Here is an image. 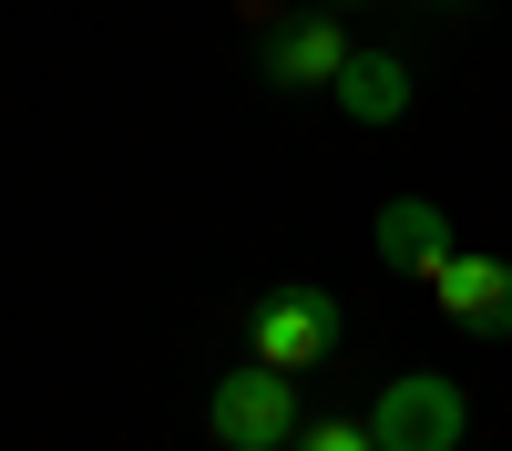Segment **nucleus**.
I'll return each mask as SVG.
<instances>
[{
  "label": "nucleus",
  "instance_id": "obj_8",
  "mask_svg": "<svg viewBox=\"0 0 512 451\" xmlns=\"http://www.w3.org/2000/svg\"><path fill=\"white\" fill-rule=\"evenodd\" d=\"M287 451H379V441H369V421H297Z\"/></svg>",
  "mask_w": 512,
  "mask_h": 451
},
{
  "label": "nucleus",
  "instance_id": "obj_2",
  "mask_svg": "<svg viewBox=\"0 0 512 451\" xmlns=\"http://www.w3.org/2000/svg\"><path fill=\"white\" fill-rule=\"evenodd\" d=\"M369 441L379 451H461L472 441V400H461V380H441V369H400V380L369 400Z\"/></svg>",
  "mask_w": 512,
  "mask_h": 451
},
{
  "label": "nucleus",
  "instance_id": "obj_9",
  "mask_svg": "<svg viewBox=\"0 0 512 451\" xmlns=\"http://www.w3.org/2000/svg\"><path fill=\"white\" fill-rule=\"evenodd\" d=\"M318 11H379V0H318Z\"/></svg>",
  "mask_w": 512,
  "mask_h": 451
},
{
  "label": "nucleus",
  "instance_id": "obj_6",
  "mask_svg": "<svg viewBox=\"0 0 512 451\" xmlns=\"http://www.w3.org/2000/svg\"><path fill=\"white\" fill-rule=\"evenodd\" d=\"M369 246H379V267H400V277H431L441 257H451V216L431 195H390L369 216Z\"/></svg>",
  "mask_w": 512,
  "mask_h": 451
},
{
  "label": "nucleus",
  "instance_id": "obj_7",
  "mask_svg": "<svg viewBox=\"0 0 512 451\" xmlns=\"http://www.w3.org/2000/svg\"><path fill=\"white\" fill-rule=\"evenodd\" d=\"M328 103L379 134V123L410 113V62H400V52H349V62H338V82H328Z\"/></svg>",
  "mask_w": 512,
  "mask_h": 451
},
{
  "label": "nucleus",
  "instance_id": "obj_4",
  "mask_svg": "<svg viewBox=\"0 0 512 451\" xmlns=\"http://www.w3.org/2000/svg\"><path fill=\"white\" fill-rule=\"evenodd\" d=\"M349 52H359V41H349V21H338V11H297V21H267L256 72H267V93H328Z\"/></svg>",
  "mask_w": 512,
  "mask_h": 451
},
{
  "label": "nucleus",
  "instance_id": "obj_1",
  "mask_svg": "<svg viewBox=\"0 0 512 451\" xmlns=\"http://www.w3.org/2000/svg\"><path fill=\"white\" fill-rule=\"evenodd\" d=\"M246 339H256L267 369H318V359H338V339H349V308H338L328 277H277L267 298H256V318H246Z\"/></svg>",
  "mask_w": 512,
  "mask_h": 451
},
{
  "label": "nucleus",
  "instance_id": "obj_3",
  "mask_svg": "<svg viewBox=\"0 0 512 451\" xmlns=\"http://www.w3.org/2000/svg\"><path fill=\"white\" fill-rule=\"evenodd\" d=\"M205 431L226 451H287L297 441V369H267V359L226 369V380L205 390Z\"/></svg>",
  "mask_w": 512,
  "mask_h": 451
},
{
  "label": "nucleus",
  "instance_id": "obj_5",
  "mask_svg": "<svg viewBox=\"0 0 512 451\" xmlns=\"http://www.w3.org/2000/svg\"><path fill=\"white\" fill-rule=\"evenodd\" d=\"M431 308L461 328V339H512V267L502 257H451L431 267Z\"/></svg>",
  "mask_w": 512,
  "mask_h": 451
}]
</instances>
